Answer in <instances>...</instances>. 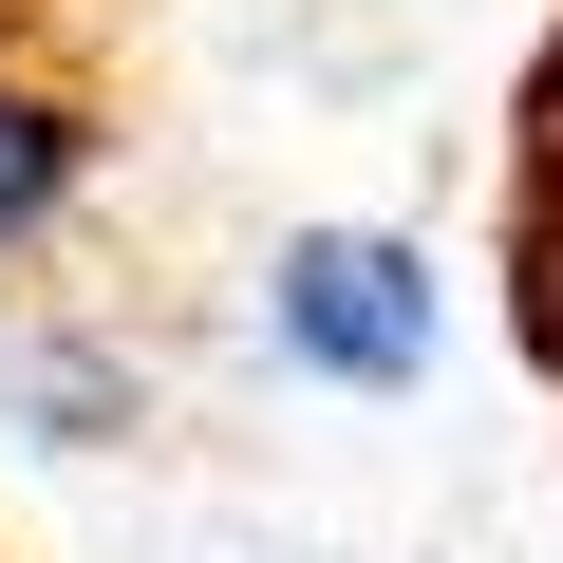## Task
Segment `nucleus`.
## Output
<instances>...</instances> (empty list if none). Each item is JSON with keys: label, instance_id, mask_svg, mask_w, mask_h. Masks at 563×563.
I'll use <instances>...</instances> for the list:
<instances>
[{"label": "nucleus", "instance_id": "1", "mask_svg": "<svg viewBox=\"0 0 563 563\" xmlns=\"http://www.w3.org/2000/svg\"><path fill=\"white\" fill-rule=\"evenodd\" d=\"M263 339L301 357V376H339V395H413V376H432V263H413L395 225H282Z\"/></svg>", "mask_w": 563, "mask_h": 563}, {"label": "nucleus", "instance_id": "2", "mask_svg": "<svg viewBox=\"0 0 563 563\" xmlns=\"http://www.w3.org/2000/svg\"><path fill=\"white\" fill-rule=\"evenodd\" d=\"M76 169H95V113H76L57 76H0V244H38V225L76 207Z\"/></svg>", "mask_w": 563, "mask_h": 563}, {"label": "nucleus", "instance_id": "3", "mask_svg": "<svg viewBox=\"0 0 563 563\" xmlns=\"http://www.w3.org/2000/svg\"><path fill=\"white\" fill-rule=\"evenodd\" d=\"M0 395H20L57 451H95V432H132V376L113 357H76V339H0Z\"/></svg>", "mask_w": 563, "mask_h": 563}]
</instances>
